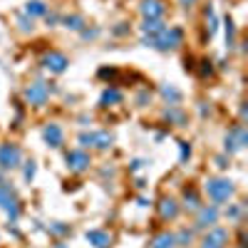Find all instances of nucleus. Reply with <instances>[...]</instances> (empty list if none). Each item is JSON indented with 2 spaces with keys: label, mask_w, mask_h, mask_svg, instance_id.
Segmentation results:
<instances>
[{
  "label": "nucleus",
  "mask_w": 248,
  "mask_h": 248,
  "mask_svg": "<svg viewBox=\"0 0 248 248\" xmlns=\"http://www.w3.org/2000/svg\"><path fill=\"white\" fill-rule=\"evenodd\" d=\"M184 40V32L181 28H164L159 35L154 37H144V45L147 47H154L159 52H169V50H176Z\"/></svg>",
  "instance_id": "1"
},
{
  "label": "nucleus",
  "mask_w": 248,
  "mask_h": 248,
  "mask_svg": "<svg viewBox=\"0 0 248 248\" xmlns=\"http://www.w3.org/2000/svg\"><path fill=\"white\" fill-rule=\"evenodd\" d=\"M233 191H236V186H233L231 179L216 176V179H209V181H206V194H209V199H211L216 206L223 203V201H229V199L233 196Z\"/></svg>",
  "instance_id": "2"
},
{
  "label": "nucleus",
  "mask_w": 248,
  "mask_h": 248,
  "mask_svg": "<svg viewBox=\"0 0 248 248\" xmlns=\"http://www.w3.org/2000/svg\"><path fill=\"white\" fill-rule=\"evenodd\" d=\"M0 209L8 211V221L15 223L20 216V206H17V196L13 191V186L8 181H0Z\"/></svg>",
  "instance_id": "3"
},
{
  "label": "nucleus",
  "mask_w": 248,
  "mask_h": 248,
  "mask_svg": "<svg viewBox=\"0 0 248 248\" xmlns=\"http://www.w3.org/2000/svg\"><path fill=\"white\" fill-rule=\"evenodd\" d=\"M79 144L82 147H94V149H109L114 144V137L109 132H82L79 134Z\"/></svg>",
  "instance_id": "4"
},
{
  "label": "nucleus",
  "mask_w": 248,
  "mask_h": 248,
  "mask_svg": "<svg viewBox=\"0 0 248 248\" xmlns=\"http://www.w3.org/2000/svg\"><path fill=\"white\" fill-rule=\"evenodd\" d=\"M20 161H23V154H20V147L17 144H0V169H17Z\"/></svg>",
  "instance_id": "5"
},
{
  "label": "nucleus",
  "mask_w": 248,
  "mask_h": 248,
  "mask_svg": "<svg viewBox=\"0 0 248 248\" xmlns=\"http://www.w3.org/2000/svg\"><path fill=\"white\" fill-rule=\"evenodd\" d=\"M65 161H67V167H70V171H75V174H82V171H87L90 169V154L85 152V149H70L67 154H65Z\"/></svg>",
  "instance_id": "6"
},
{
  "label": "nucleus",
  "mask_w": 248,
  "mask_h": 248,
  "mask_svg": "<svg viewBox=\"0 0 248 248\" xmlns=\"http://www.w3.org/2000/svg\"><path fill=\"white\" fill-rule=\"evenodd\" d=\"M139 13L144 20H161L167 15V3L164 0H141Z\"/></svg>",
  "instance_id": "7"
},
{
  "label": "nucleus",
  "mask_w": 248,
  "mask_h": 248,
  "mask_svg": "<svg viewBox=\"0 0 248 248\" xmlns=\"http://www.w3.org/2000/svg\"><path fill=\"white\" fill-rule=\"evenodd\" d=\"M50 97V87L45 85V82H32V85L25 87V99L30 102V105L40 107V105H45Z\"/></svg>",
  "instance_id": "8"
},
{
  "label": "nucleus",
  "mask_w": 248,
  "mask_h": 248,
  "mask_svg": "<svg viewBox=\"0 0 248 248\" xmlns=\"http://www.w3.org/2000/svg\"><path fill=\"white\" fill-rule=\"evenodd\" d=\"M218 221V206H199V214H196V226L194 229H211V226Z\"/></svg>",
  "instance_id": "9"
},
{
  "label": "nucleus",
  "mask_w": 248,
  "mask_h": 248,
  "mask_svg": "<svg viewBox=\"0 0 248 248\" xmlns=\"http://www.w3.org/2000/svg\"><path fill=\"white\" fill-rule=\"evenodd\" d=\"M67 65H70V60L62 55V52H47L43 57V67L50 70V72H55V75H62V72L67 70Z\"/></svg>",
  "instance_id": "10"
},
{
  "label": "nucleus",
  "mask_w": 248,
  "mask_h": 248,
  "mask_svg": "<svg viewBox=\"0 0 248 248\" xmlns=\"http://www.w3.org/2000/svg\"><path fill=\"white\" fill-rule=\"evenodd\" d=\"M43 139H45L47 147L57 149V147H62V139H65V134H62L60 124H45V129H43Z\"/></svg>",
  "instance_id": "11"
},
{
  "label": "nucleus",
  "mask_w": 248,
  "mask_h": 248,
  "mask_svg": "<svg viewBox=\"0 0 248 248\" xmlns=\"http://www.w3.org/2000/svg\"><path fill=\"white\" fill-rule=\"evenodd\" d=\"M226 241H229V233H226L223 229H211L209 233L203 236L201 246H206V248H223Z\"/></svg>",
  "instance_id": "12"
},
{
  "label": "nucleus",
  "mask_w": 248,
  "mask_h": 248,
  "mask_svg": "<svg viewBox=\"0 0 248 248\" xmlns=\"http://www.w3.org/2000/svg\"><path fill=\"white\" fill-rule=\"evenodd\" d=\"M85 238H87L90 246H94V248H107V246H112V236H109L107 231H102V229H92V231H87Z\"/></svg>",
  "instance_id": "13"
},
{
  "label": "nucleus",
  "mask_w": 248,
  "mask_h": 248,
  "mask_svg": "<svg viewBox=\"0 0 248 248\" xmlns=\"http://www.w3.org/2000/svg\"><path fill=\"white\" fill-rule=\"evenodd\" d=\"M159 214H161V218H176L179 216V203L174 199H161Z\"/></svg>",
  "instance_id": "14"
},
{
  "label": "nucleus",
  "mask_w": 248,
  "mask_h": 248,
  "mask_svg": "<svg viewBox=\"0 0 248 248\" xmlns=\"http://www.w3.org/2000/svg\"><path fill=\"white\" fill-rule=\"evenodd\" d=\"M164 119L174 122L176 127H186V117H184V112H181L176 105H169L167 109H164Z\"/></svg>",
  "instance_id": "15"
},
{
  "label": "nucleus",
  "mask_w": 248,
  "mask_h": 248,
  "mask_svg": "<svg viewBox=\"0 0 248 248\" xmlns=\"http://www.w3.org/2000/svg\"><path fill=\"white\" fill-rule=\"evenodd\" d=\"M25 15L28 17H45L47 15V5L43 3V0H30V3L25 5Z\"/></svg>",
  "instance_id": "16"
},
{
  "label": "nucleus",
  "mask_w": 248,
  "mask_h": 248,
  "mask_svg": "<svg viewBox=\"0 0 248 248\" xmlns=\"http://www.w3.org/2000/svg\"><path fill=\"white\" fill-rule=\"evenodd\" d=\"M149 246H152V248H174V246H176V238H174V233H169V231H164V233L154 236Z\"/></svg>",
  "instance_id": "17"
},
{
  "label": "nucleus",
  "mask_w": 248,
  "mask_h": 248,
  "mask_svg": "<svg viewBox=\"0 0 248 248\" xmlns=\"http://www.w3.org/2000/svg\"><path fill=\"white\" fill-rule=\"evenodd\" d=\"M164 28H167V25H164L161 20H144V25H141V35H144V37H154V35H159Z\"/></svg>",
  "instance_id": "18"
},
{
  "label": "nucleus",
  "mask_w": 248,
  "mask_h": 248,
  "mask_svg": "<svg viewBox=\"0 0 248 248\" xmlns=\"http://www.w3.org/2000/svg\"><path fill=\"white\" fill-rule=\"evenodd\" d=\"M117 102H122V92H119V90H114V87H107L105 92H102V97H99V105H102V107L117 105Z\"/></svg>",
  "instance_id": "19"
},
{
  "label": "nucleus",
  "mask_w": 248,
  "mask_h": 248,
  "mask_svg": "<svg viewBox=\"0 0 248 248\" xmlns=\"http://www.w3.org/2000/svg\"><path fill=\"white\" fill-rule=\"evenodd\" d=\"M199 194L196 189H184V209L186 211H199Z\"/></svg>",
  "instance_id": "20"
},
{
  "label": "nucleus",
  "mask_w": 248,
  "mask_h": 248,
  "mask_svg": "<svg viewBox=\"0 0 248 248\" xmlns=\"http://www.w3.org/2000/svg\"><path fill=\"white\" fill-rule=\"evenodd\" d=\"M62 25L67 30H85V17L82 15H65L62 17Z\"/></svg>",
  "instance_id": "21"
},
{
  "label": "nucleus",
  "mask_w": 248,
  "mask_h": 248,
  "mask_svg": "<svg viewBox=\"0 0 248 248\" xmlns=\"http://www.w3.org/2000/svg\"><path fill=\"white\" fill-rule=\"evenodd\" d=\"M161 97L167 99L169 105H179V102H181V92H179L174 85H164V87H161Z\"/></svg>",
  "instance_id": "22"
},
{
  "label": "nucleus",
  "mask_w": 248,
  "mask_h": 248,
  "mask_svg": "<svg viewBox=\"0 0 248 248\" xmlns=\"http://www.w3.org/2000/svg\"><path fill=\"white\" fill-rule=\"evenodd\" d=\"M226 47H229V50L236 47V25H233L231 17L226 20Z\"/></svg>",
  "instance_id": "23"
},
{
  "label": "nucleus",
  "mask_w": 248,
  "mask_h": 248,
  "mask_svg": "<svg viewBox=\"0 0 248 248\" xmlns=\"http://www.w3.org/2000/svg\"><path fill=\"white\" fill-rule=\"evenodd\" d=\"M174 238H176V243H179V246H189V243H191V238H194V229H181Z\"/></svg>",
  "instance_id": "24"
},
{
  "label": "nucleus",
  "mask_w": 248,
  "mask_h": 248,
  "mask_svg": "<svg viewBox=\"0 0 248 248\" xmlns=\"http://www.w3.org/2000/svg\"><path fill=\"white\" fill-rule=\"evenodd\" d=\"M47 231H50V233H55V236H67V233H70V226H67V223L55 221V223H50V226H47Z\"/></svg>",
  "instance_id": "25"
},
{
  "label": "nucleus",
  "mask_w": 248,
  "mask_h": 248,
  "mask_svg": "<svg viewBox=\"0 0 248 248\" xmlns=\"http://www.w3.org/2000/svg\"><path fill=\"white\" fill-rule=\"evenodd\" d=\"M17 28L23 30V32H32V28H35L32 17H28V15H20V17H17Z\"/></svg>",
  "instance_id": "26"
},
{
  "label": "nucleus",
  "mask_w": 248,
  "mask_h": 248,
  "mask_svg": "<svg viewBox=\"0 0 248 248\" xmlns=\"http://www.w3.org/2000/svg\"><path fill=\"white\" fill-rule=\"evenodd\" d=\"M179 147H181V161H189V156H191V147H189V141H179Z\"/></svg>",
  "instance_id": "27"
},
{
  "label": "nucleus",
  "mask_w": 248,
  "mask_h": 248,
  "mask_svg": "<svg viewBox=\"0 0 248 248\" xmlns=\"http://www.w3.org/2000/svg\"><path fill=\"white\" fill-rule=\"evenodd\" d=\"M243 214V206H229V209H226V216L229 218H238Z\"/></svg>",
  "instance_id": "28"
},
{
  "label": "nucleus",
  "mask_w": 248,
  "mask_h": 248,
  "mask_svg": "<svg viewBox=\"0 0 248 248\" xmlns=\"http://www.w3.org/2000/svg\"><path fill=\"white\" fill-rule=\"evenodd\" d=\"M35 171H37V167H35V161H28V164H25V171H23V174H25V179H28V181H32Z\"/></svg>",
  "instance_id": "29"
},
{
  "label": "nucleus",
  "mask_w": 248,
  "mask_h": 248,
  "mask_svg": "<svg viewBox=\"0 0 248 248\" xmlns=\"http://www.w3.org/2000/svg\"><path fill=\"white\" fill-rule=\"evenodd\" d=\"M216 167H218V169H226V167H229V156L218 154V156H216Z\"/></svg>",
  "instance_id": "30"
},
{
  "label": "nucleus",
  "mask_w": 248,
  "mask_h": 248,
  "mask_svg": "<svg viewBox=\"0 0 248 248\" xmlns=\"http://www.w3.org/2000/svg\"><path fill=\"white\" fill-rule=\"evenodd\" d=\"M99 77H105V79H114V77H117V70H107V67H102V70H99Z\"/></svg>",
  "instance_id": "31"
},
{
  "label": "nucleus",
  "mask_w": 248,
  "mask_h": 248,
  "mask_svg": "<svg viewBox=\"0 0 248 248\" xmlns=\"http://www.w3.org/2000/svg\"><path fill=\"white\" fill-rule=\"evenodd\" d=\"M79 32H82V37H85V40H94V37L99 35L97 28H92V30H79Z\"/></svg>",
  "instance_id": "32"
},
{
  "label": "nucleus",
  "mask_w": 248,
  "mask_h": 248,
  "mask_svg": "<svg viewBox=\"0 0 248 248\" xmlns=\"http://www.w3.org/2000/svg\"><path fill=\"white\" fill-rule=\"evenodd\" d=\"M147 102H149V92H139V97H137V105H139V107H144Z\"/></svg>",
  "instance_id": "33"
},
{
  "label": "nucleus",
  "mask_w": 248,
  "mask_h": 248,
  "mask_svg": "<svg viewBox=\"0 0 248 248\" xmlns=\"http://www.w3.org/2000/svg\"><path fill=\"white\" fill-rule=\"evenodd\" d=\"M45 23H47V25H57V23H60V17H57L55 13H47V15H45Z\"/></svg>",
  "instance_id": "34"
},
{
  "label": "nucleus",
  "mask_w": 248,
  "mask_h": 248,
  "mask_svg": "<svg viewBox=\"0 0 248 248\" xmlns=\"http://www.w3.org/2000/svg\"><path fill=\"white\" fill-rule=\"evenodd\" d=\"M199 112H201V117H206V114H211V107H206V102H201Z\"/></svg>",
  "instance_id": "35"
},
{
  "label": "nucleus",
  "mask_w": 248,
  "mask_h": 248,
  "mask_svg": "<svg viewBox=\"0 0 248 248\" xmlns=\"http://www.w3.org/2000/svg\"><path fill=\"white\" fill-rule=\"evenodd\" d=\"M201 75H211V62H201Z\"/></svg>",
  "instance_id": "36"
},
{
  "label": "nucleus",
  "mask_w": 248,
  "mask_h": 248,
  "mask_svg": "<svg viewBox=\"0 0 248 248\" xmlns=\"http://www.w3.org/2000/svg\"><path fill=\"white\" fill-rule=\"evenodd\" d=\"M129 28L127 25H124V23H119V28H114V35H124V32H127Z\"/></svg>",
  "instance_id": "37"
},
{
  "label": "nucleus",
  "mask_w": 248,
  "mask_h": 248,
  "mask_svg": "<svg viewBox=\"0 0 248 248\" xmlns=\"http://www.w3.org/2000/svg\"><path fill=\"white\" fill-rule=\"evenodd\" d=\"M179 3H181L184 8H191V5H196V3H199V0H179Z\"/></svg>",
  "instance_id": "38"
},
{
  "label": "nucleus",
  "mask_w": 248,
  "mask_h": 248,
  "mask_svg": "<svg viewBox=\"0 0 248 248\" xmlns=\"http://www.w3.org/2000/svg\"><path fill=\"white\" fill-rule=\"evenodd\" d=\"M144 167V161L141 159H137V161H132V169H141Z\"/></svg>",
  "instance_id": "39"
},
{
  "label": "nucleus",
  "mask_w": 248,
  "mask_h": 248,
  "mask_svg": "<svg viewBox=\"0 0 248 248\" xmlns=\"http://www.w3.org/2000/svg\"><path fill=\"white\" fill-rule=\"evenodd\" d=\"M55 248H67V246H62V243H57V246H55Z\"/></svg>",
  "instance_id": "40"
},
{
  "label": "nucleus",
  "mask_w": 248,
  "mask_h": 248,
  "mask_svg": "<svg viewBox=\"0 0 248 248\" xmlns=\"http://www.w3.org/2000/svg\"><path fill=\"white\" fill-rule=\"evenodd\" d=\"M201 248H206V246H201Z\"/></svg>",
  "instance_id": "41"
}]
</instances>
